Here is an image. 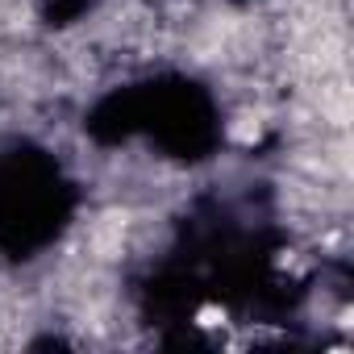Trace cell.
Returning <instances> with one entry per match:
<instances>
[{
	"label": "cell",
	"instance_id": "cell-1",
	"mask_svg": "<svg viewBox=\"0 0 354 354\" xmlns=\"http://www.w3.org/2000/svg\"><path fill=\"white\" fill-rule=\"evenodd\" d=\"M230 138H234L238 146H254V142L263 138V117H259V113H238L234 125H230Z\"/></svg>",
	"mask_w": 354,
	"mask_h": 354
},
{
	"label": "cell",
	"instance_id": "cell-2",
	"mask_svg": "<svg viewBox=\"0 0 354 354\" xmlns=\"http://www.w3.org/2000/svg\"><path fill=\"white\" fill-rule=\"evenodd\" d=\"M225 321H230V317H225V308H217V304H205V308L196 313V325H201V329H225Z\"/></svg>",
	"mask_w": 354,
	"mask_h": 354
}]
</instances>
